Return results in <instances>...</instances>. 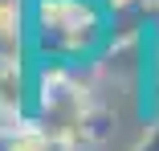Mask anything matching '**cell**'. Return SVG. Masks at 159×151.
<instances>
[{
	"mask_svg": "<svg viewBox=\"0 0 159 151\" xmlns=\"http://www.w3.org/2000/svg\"><path fill=\"white\" fill-rule=\"evenodd\" d=\"M102 29L94 0H37L33 4V41L41 53L66 57L86 49Z\"/></svg>",
	"mask_w": 159,
	"mask_h": 151,
	"instance_id": "1",
	"label": "cell"
},
{
	"mask_svg": "<svg viewBox=\"0 0 159 151\" xmlns=\"http://www.w3.org/2000/svg\"><path fill=\"white\" fill-rule=\"evenodd\" d=\"M86 114H90L86 94H82L74 82L53 78V82H45L41 98H37V118H33V123H37L49 139H66V143H74V139H82Z\"/></svg>",
	"mask_w": 159,
	"mask_h": 151,
	"instance_id": "2",
	"label": "cell"
},
{
	"mask_svg": "<svg viewBox=\"0 0 159 151\" xmlns=\"http://www.w3.org/2000/svg\"><path fill=\"white\" fill-rule=\"evenodd\" d=\"M49 135L33 127H0V151H49Z\"/></svg>",
	"mask_w": 159,
	"mask_h": 151,
	"instance_id": "3",
	"label": "cell"
},
{
	"mask_svg": "<svg viewBox=\"0 0 159 151\" xmlns=\"http://www.w3.org/2000/svg\"><path fill=\"white\" fill-rule=\"evenodd\" d=\"M20 16H25L20 0H0V49H12L20 41Z\"/></svg>",
	"mask_w": 159,
	"mask_h": 151,
	"instance_id": "5",
	"label": "cell"
},
{
	"mask_svg": "<svg viewBox=\"0 0 159 151\" xmlns=\"http://www.w3.org/2000/svg\"><path fill=\"white\" fill-rule=\"evenodd\" d=\"M20 106V78H16V62L8 57V49H0V118L16 114Z\"/></svg>",
	"mask_w": 159,
	"mask_h": 151,
	"instance_id": "4",
	"label": "cell"
},
{
	"mask_svg": "<svg viewBox=\"0 0 159 151\" xmlns=\"http://www.w3.org/2000/svg\"><path fill=\"white\" fill-rule=\"evenodd\" d=\"M135 151H159V123H151V127H147V135L135 143Z\"/></svg>",
	"mask_w": 159,
	"mask_h": 151,
	"instance_id": "6",
	"label": "cell"
}]
</instances>
